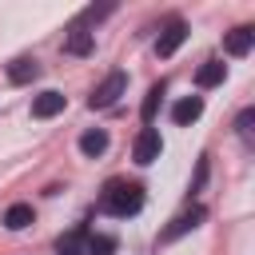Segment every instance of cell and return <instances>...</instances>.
I'll use <instances>...</instances> for the list:
<instances>
[{
	"instance_id": "cell-1",
	"label": "cell",
	"mask_w": 255,
	"mask_h": 255,
	"mask_svg": "<svg viewBox=\"0 0 255 255\" xmlns=\"http://www.w3.org/2000/svg\"><path fill=\"white\" fill-rule=\"evenodd\" d=\"M143 207V187L139 183H124V179H112L100 195V211L116 215V219H128Z\"/></svg>"
},
{
	"instance_id": "cell-2",
	"label": "cell",
	"mask_w": 255,
	"mask_h": 255,
	"mask_svg": "<svg viewBox=\"0 0 255 255\" xmlns=\"http://www.w3.org/2000/svg\"><path fill=\"white\" fill-rule=\"evenodd\" d=\"M187 40V24L179 20V16H171L167 24H163V32H159V40H155V56L159 60H167V56H175V48Z\"/></svg>"
},
{
	"instance_id": "cell-3",
	"label": "cell",
	"mask_w": 255,
	"mask_h": 255,
	"mask_svg": "<svg viewBox=\"0 0 255 255\" xmlns=\"http://www.w3.org/2000/svg\"><path fill=\"white\" fill-rule=\"evenodd\" d=\"M124 92H128V76H124V72H112V76H108V80H104V84L92 92L88 108H112V104H116Z\"/></svg>"
},
{
	"instance_id": "cell-4",
	"label": "cell",
	"mask_w": 255,
	"mask_h": 255,
	"mask_svg": "<svg viewBox=\"0 0 255 255\" xmlns=\"http://www.w3.org/2000/svg\"><path fill=\"white\" fill-rule=\"evenodd\" d=\"M159 151H163V139H159V131L155 128H143L139 135H135V147H131V155H135V163H155L159 159Z\"/></svg>"
},
{
	"instance_id": "cell-5",
	"label": "cell",
	"mask_w": 255,
	"mask_h": 255,
	"mask_svg": "<svg viewBox=\"0 0 255 255\" xmlns=\"http://www.w3.org/2000/svg\"><path fill=\"white\" fill-rule=\"evenodd\" d=\"M251 44H255V28H247V24H239V28H231V32L223 36L227 56H247V52H251Z\"/></svg>"
},
{
	"instance_id": "cell-6",
	"label": "cell",
	"mask_w": 255,
	"mask_h": 255,
	"mask_svg": "<svg viewBox=\"0 0 255 255\" xmlns=\"http://www.w3.org/2000/svg\"><path fill=\"white\" fill-rule=\"evenodd\" d=\"M203 116V96H183L175 108H171V120L179 124V128H187V124H195Z\"/></svg>"
},
{
	"instance_id": "cell-7",
	"label": "cell",
	"mask_w": 255,
	"mask_h": 255,
	"mask_svg": "<svg viewBox=\"0 0 255 255\" xmlns=\"http://www.w3.org/2000/svg\"><path fill=\"white\" fill-rule=\"evenodd\" d=\"M64 112V96L60 92H40L36 100H32V116L36 120H52V116H60Z\"/></svg>"
},
{
	"instance_id": "cell-8",
	"label": "cell",
	"mask_w": 255,
	"mask_h": 255,
	"mask_svg": "<svg viewBox=\"0 0 255 255\" xmlns=\"http://www.w3.org/2000/svg\"><path fill=\"white\" fill-rule=\"evenodd\" d=\"M203 215H207L203 207H191V211H183L179 219H171V227L163 231V243H171V239H179L183 231H191V227H199V219H203Z\"/></svg>"
},
{
	"instance_id": "cell-9",
	"label": "cell",
	"mask_w": 255,
	"mask_h": 255,
	"mask_svg": "<svg viewBox=\"0 0 255 255\" xmlns=\"http://www.w3.org/2000/svg\"><path fill=\"white\" fill-rule=\"evenodd\" d=\"M227 80V64H219V60H207L199 72H195V84L199 88H215V84H223Z\"/></svg>"
},
{
	"instance_id": "cell-10",
	"label": "cell",
	"mask_w": 255,
	"mask_h": 255,
	"mask_svg": "<svg viewBox=\"0 0 255 255\" xmlns=\"http://www.w3.org/2000/svg\"><path fill=\"white\" fill-rule=\"evenodd\" d=\"M80 151H84L88 159H96V155H104V151H108V131H100V128H92V131H84V135H80Z\"/></svg>"
},
{
	"instance_id": "cell-11",
	"label": "cell",
	"mask_w": 255,
	"mask_h": 255,
	"mask_svg": "<svg viewBox=\"0 0 255 255\" xmlns=\"http://www.w3.org/2000/svg\"><path fill=\"white\" fill-rule=\"evenodd\" d=\"M36 72H40V68H36V60H28V56H20V60L8 64V80H12V84H28V80H36Z\"/></svg>"
},
{
	"instance_id": "cell-12",
	"label": "cell",
	"mask_w": 255,
	"mask_h": 255,
	"mask_svg": "<svg viewBox=\"0 0 255 255\" xmlns=\"http://www.w3.org/2000/svg\"><path fill=\"white\" fill-rule=\"evenodd\" d=\"M28 223H32V207H28V203H12V207L4 211V227H8V231H24Z\"/></svg>"
},
{
	"instance_id": "cell-13",
	"label": "cell",
	"mask_w": 255,
	"mask_h": 255,
	"mask_svg": "<svg viewBox=\"0 0 255 255\" xmlns=\"http://www.w3.org/2000/svg\"><path fill=\"white\" fill-rule=\"evenodd\" d=\"M64 52H72V56H88V52H92V32L76 28V32L64 40Z\"/></svg>"
},
{
	"instance_id": "cell-14",
	"label": "cell",
	"mask_w": 255,
	"mask_h": 255,
	"mask_svg": "<svg viewBox=\"0 0 255 255\" xmlns=\"http://www.w3.org/2000/svg\"><path fill=\"white\" fill-rule=\"evenodd\" d=\"M84 251H88V255H116V239H112V235H92Z\"/></svg>"
},
{
	"instance_id": "cell-15",
	"label": "cell",
	"mask_w": 255,
	"mask_h": 255,
	"mask_svg": "<svg viewBox=\"0 0 255 255\" xmlns=\"http://www.w3.org/2000/svg\"><path fill=\"white\" fill-rule=\"evenodd\" d=\"M159 96H163V84H155L151 92H147V100H143V120L151 124V116H155V108H159Z\"/></svg>"
},
{
	"instance_id": "cell-16",
	"label": "cell",
	"mask_w": 255,
	"mask_h": 255,
	"mask_svg": "<svg viewBox=\"0 0 255 255\" xmlns=\"http://www.w3.org/2000/svg\"><path fill=\"white\" fill-rule=\"evenodd\" d=\"M251 124H255V108H243V112H239V120H235V128H239V135H243V139L251 135Z\"/></svg>"
},
{
	"instance_id": "cell-17",
	"label": "cell",
	"mask_w": 255,
	"mask_h": 255,
	"mask_svg": "<svg viewBox=\"0 0 255 255\" xmlns=\"http://www.w3.org/2000/svg\"><path fill=\"white\" fill-rule=\"evenodd\" d=\"M56 255H88V251L80 247V231H76V235H68V239L60 243V251H56Z\"/></svg>"
}]
</instances>
